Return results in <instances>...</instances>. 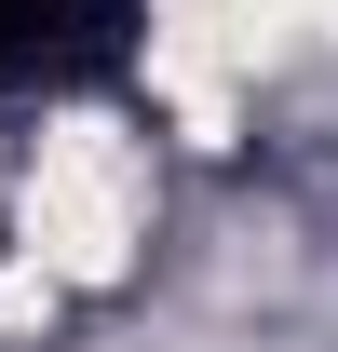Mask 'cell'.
Returning a JSON list of instances; mask_svg holds the SVG:
<instances>
[{"mask_svg": "<svg viewBox=\"0 0 338 352\" xmlns=\"http://www.w3.org/2000/svg\"><path fill=\"white\" fill-rule=\"evenodd\" d=\"M149 230V163H135L122 122H54L41 163H27V258L41 285H109Z\"/></svg>", "mask_w": 338, "mask_h": 352, "instance_id": "6da1fadb", "label": "cell"}]
</instances>
